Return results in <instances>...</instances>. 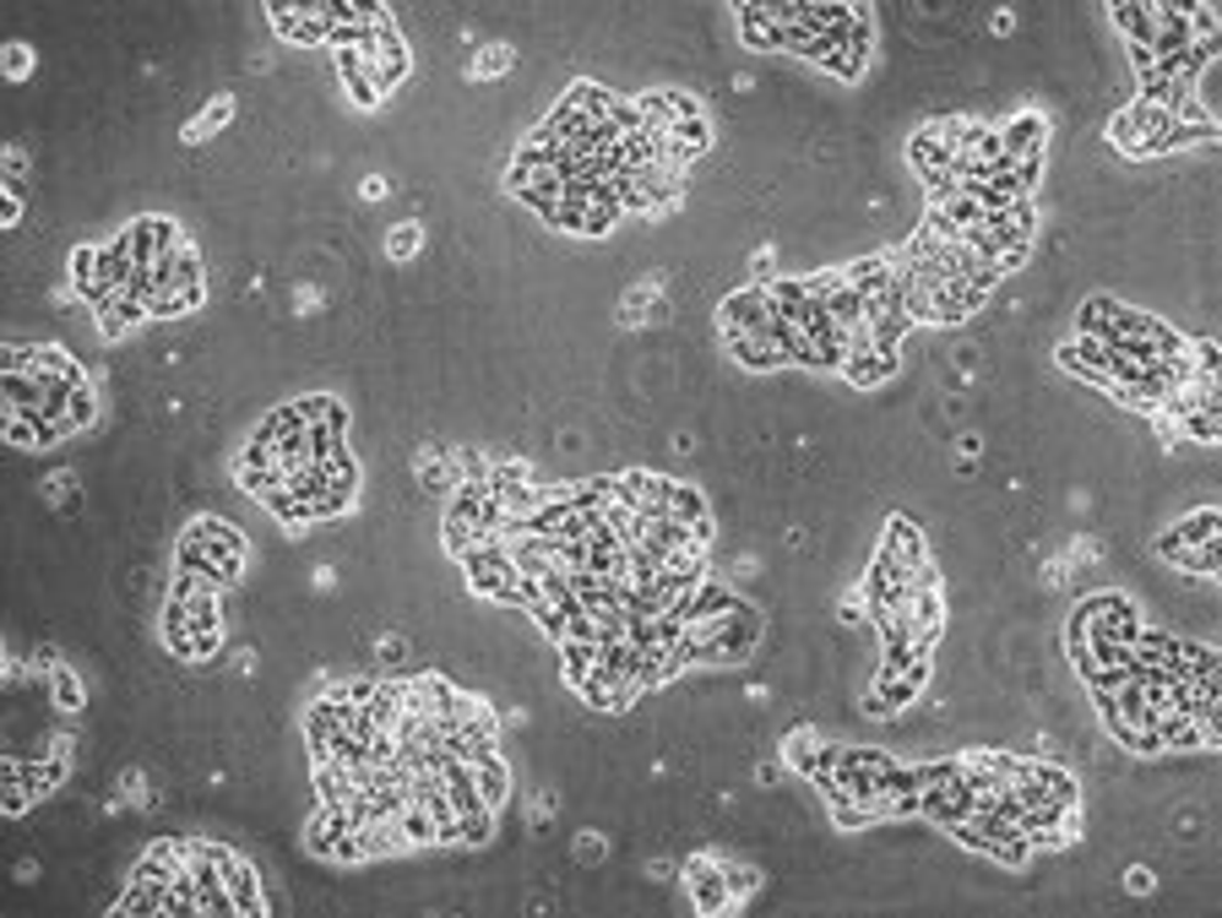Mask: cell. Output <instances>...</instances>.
Segmentation results:
<instances>
[{"mask_svg":"<svg viewBox=\"0 0 1222 918\" xmlns=\"http://www.w3.org/2000/svg\"><path fill=\"white\" fill-rule=\"evenodd\" d=\"M120 245L131 251V262L137 267H158L163 256H174L185 240H179V229L168 223V218H137L126 234H120Z\"/></svg>","mask_w":1222,"mask_h":918,"instance_id":"6da1fadb","label":"cell"},{"mask_svg":"<svg viewBox=\"0 0 1222 918\" xmlns=\"http://www.w3.org/2000/svg\"><path fill=\"white\" fill-rule=\"evenodd\" d=\"M364 55H370V71H375V88H381V93H392V88L408 77V49H403V38H397V27H392L386 16L370 27Z\"/></svg>","mask_w":1222,"mask_h":918,"instance_id":"7a4b0ae2","label":"cell"},{"mask_svg":"<svg viewBox=\"0 0 1222 918\" xmlns=\"http://www.w3.org/2000/svg\"><path fill=\"white\" fill-rule=\"evenodd\" d=\"M1174 115L1168 109H1157V104H1136V109H1125V115H1114V126H1108V137H1114V148L1119 153H1147V142L1168 126Z\"/></svg>","mask_w":1222,"mask_h":918,"instance_id":"3957f363","label":"cell"},{"mask_svg":"<svg viewBox=\"0 0 1222 918\" xmlns=\"http://www.w3.org/2000/svg\"><path fill=\"white\" fill-rule=\"evenodd\" d=\"M685 892H690V903H696L701 914H723V908L734 903L718 859H690V870H685Z\"/></svg>","mask_w":1222,"mask_h":918,"instance_id":"277c9868","label":"cell"},{"mask_svg":"<svg viewBox=\"0 0 1222 918\" xmlns=\"http://www.w3.org/2000/svg\"><path fill=\"white\" fill-rule=\"evenodd\" d=\"M756 630H761V614L734 604V609L718 619V663H740L756 647Z\"/></svg>","mask_w":1222,"mask_h":918,"instance_id":"5b68a950","label":"cell"},{"mask_svg":"<svg viewBox=\"0 0 1222 918\" xmlns=\"http://www.w3.org/2000/svg\"><path fill=\"white\" fill-rule=\"evenodd\" d=\"M267 16H272V22H278V33H283V38H294V44H321V38L331 33L326 5H267Z\"/></svg>","mask_w":1222,"mask_h":918,"instance_id":"8992f818","label":"cell"},{"mask_svg":"<svg viewBox=\"0 0 1222 918\" xmlns=\"http://www.w3.org/2000/svg\"><path fill=\"white\" fill-rule=\"evenodd\" d=\"M777 315H771V300L766 289H734L723 300V332H766Z\"/></svg>","mask_w":1222,"mask_h":918,"instance_id":"52a82bcc","label":"cell"},{"mask_svg":"<svg viewBox=\"0 0 1222 918\" xmlns=\"http://www.w3.org/2000/svg\"><path fill=\"white\" fill-rule=\"evenodd\" d=\"M729 353L745 364V370H788V353L771 332H729Z\"/></svg>","mask_w":1222,"mask_h":918,"instance_id":"ba28073f","label":"cell"},{"mask_svg":"<svg viewBox=\"0 0 1222 918\" xmlns=\"http://www.w3.org/2000/svg\"><path fill=\"white\" fill-rule=\"evenodd\" d=\"M1218 506H1201V511H1196V516H1190V522H1179V527H1168V533H1163V538H1157V555H1163V560H1174V555H1179V549H1190V544H1207V538H1218Z\"/></svg>","mask_w":1222,"mask_h":918,"instance_id":"9c48e42d","label":"cell"},{"mask_svg":"<svg viewBox=\"0 0 1222 918\" xmlns=\"http://www.w3.org/2000/svg\"><path fill=\"white\" fill-rule=\"evenodd\" d=\"M337 71H342V88L353 93V104H359V109H370V104L381 98V88H375V71H370V55H364V49H337Z\"/></svg>","mask_w":1222,"mask_h":918,"instance_id":"30bf717a","label":"cell"},{"mask_svg":"<svg viewBox=\"0 0 1222 918\" xmlns=\"http://www.w3.org/2000/svg\"><path fill=\"white\" fill-rule=\"evenodd\" d=\"M842 375L853 386H881L886 375H897V353L892 348H870V353H848L842 359Z\"/></svg>","mask_w":1222,"mask_h":918,"instance_id":"8fae6325","label":"cell"},{"mask_svg":"<svg viewBox=\"0 0 1222 918\" xmlns=\"http://www.w3.org/2000/svg\"><path fill=\"white\" fill-rule=\"evenodd\" d=\"M668 516L674 522H685L701 544L712 538V516H707V500H701V489H690V484H674V495H668Z\"/></svg>","mask_w":1222,"mask_h":918,"instance_id":"7c38bea8","label":"cell"},{"mask_svg":"<svg viewBox=\"0 0 1222 918\" xmlns=\"http://www.w3.org/2000/svg\"><path fill=\"white\" fill-rule=\"evenodd\" d=\"M223 881H229V897H234V914H267V903H261V875H256V870H251L245 859H229Z\"/></svg>","mask_w":1222,"mask_h":918,"instance_id":"4fadbf2b","label":"cell"},{"mask_svg":"<svg viewBox=\"0 0 1222 918\" xmlns=\"http://www.w3.org/2000/svg\"><path fill=\"white\" fill-rule=\"evenodd\" d=\"M1044 137H1049V126L1038 115H1022L1016 126L1000 131V148H1005V158H1033V153H1044Z\"/></svg>","mask_w":1222,"mask_h":918,"instance_id":"5bb4252c","label":"cell"},{"mask_svg":"<svg viewBox=\"0 0 1222 918\" xmlns=\"http://www.w3.org/2000/svg\"><path fill=\"white\" fill-rule=\"evenodd\" d=\"M473 782H478V793H484V804L489 810H500L505 804V793H511V771L500 756H484V762H473Z\"/></svg>","mask_w":1222,"mask_h":918,"instance_id":"9a60e30c","label":"cell"},{"mask_svg":"<svg viewBox=\"0 0 1222 918\" xmlns=\"http://www.w3.org/2000/svg\"><path fill=\"white\" fill-rule=\"evenodd\" d=\"M740 22H745V38L756 49H782V27H777L771 5H740Z\"/></svg>","mask_w":1222,"mask_h":918,"instance_id":"2e32d148","label":"cell"},{"mask_svg":"<svg viewBox=\"0 0 1222 918\" xmlns=\"http://www.w3.org/2000/svg\"><path fill=\"white\" fill-rule=\"evenodd\" d=\"M1114 310H1119V300H1108V294L1086 300V305H1081V315H1075L1081 337H1092V342H1108V337H1114Z\"/></svg>","mask_w":1222,"mask_h":918,"instance_id":"e0dca14e","label":"cell"},{"mask_svg":"<svg viewBox=\"0 0 1222 918\" xmlns=\"http://www.w3.org/2000/svg\"><path fill=\"white\" fill-rule=\"evenodd\" d=\"M1114 22L1130 33V44H1147V49H1152V38H1157V11H1152V5H1130V0H1119V5H1114Z\"/></svg>","mask_w":1222,"mask_h":918,"instance_id":"ac0fdd59","label":"cell"},{"mask_svg":"<svg viewBox=\"0 0 1222 918\" xmlns=\"http://www.w3.org/2000/svg\"><path fill=\"white\" fill-rule=\"evenodd\" d=\"M142 315H148V305H142L137 294H120L115 305L98 315V326H104V337H120V332H126V326H137Z\"/></svg>","mask_w":1222,"mask_h":918,"instance_id":"d6986e66","label":"cell"},{"mask_svg":"<svg viewBox=\"0 0 1222 918\" xmlns=\"http://www.w3.org/2000/svg\"><path fill=\"white\" fill-rule=\"evenodd\" d=\"M1174 566H1185V571H1201V577H1218V571H1222V544H1218V538H1207V544H1190V549H1179V555H1174Z\"/></svg>","mask_w":1222,"mask_h":918,"instance_id":"ffe728a7","label":"cell"},{"mask_svg":"<svg viewBox=\"0 0 1222 918\" xmlns=\"http://www.w3.org/2000/svg\"><path fill=\"white\" fill-rule=\"evenodd\" d=\"M267 511H272V516H278L283 527H305L310 516H315V511H310V506L300 500V495H294V489H272V495H267Z\"/></svg>","mask_w":1222,"mask_h":918,"instance_id":"44dd1931","label":"cell"},{"mask_svg":"<svg viewBox=\"0 0 1222 918\" xmlns=\"http://www.w3.org/2000/svg\"><path fill=\"white\" fill-rule=\"evenodd\" d=\"M593 663H598V641H577V636H566V679L582 685V679L593 674Z\"/></svg>","mask_w":1222,"mask_h":918,"instance_id":"7402d4cb","label":"cell"},{"mask_svg":"<svg viewBox=\"0 0 1222 918\" xmlns=\"http://www.w3.org/2000/svg\"><path fill=\"white\" fill-rule=\"evenodd\" d=\"M98 419V397H93V386H77L71 392V408H66V435L71 430H88Z\"/></svg>","mask_w":1222,"mask_h":918,"instance_id":"603a6c76","label":"cell"},{"mask_svg":"<svg viewBox=\"0 0 1222 918\" xmlns=\"http://www.w3.org/2000/svg\"><path fill=\"white\" fill-rule=\"evenodd\" d=\"M55 701H60L66 712H77V707H82V679H77L71 669H60V674H55Z\"/></svg>","mask_w":1222,"mask_h":918,"instance_id":"cb8c5ba5","label":"cell"},{"mask_svg":"<svg viewBox=\"0 0 1222 918\" xmlns=\"http://www.w3.org/2000/svg\"><path fill=\"white\" fill-rule=\"evenodd\" d=\"M489 832H494L489 810H473V815H462V848H478V843H484Z\"/></svg>","mask_w":1222,"mask_h":918,"instance_id":"d4e9b609","label":"cell"},{"mask_svg":"<svg viewBox=\"0 0 1222 918\" xmlns=\"http://www.w3.org/2000/svg\"><path fill=\"white\" fill-rule=\"evenodd\" d=\"M723 881H729V897H750V892H756V870L723 864Z\"/></svg>","mask_w":1222,"mask_h":918,"instance_id":"484cf974","label":"cell"},{"mask_svg":"<svg viewBox=\"0 0 1222 918\" xmlns=\"http://www.w3.org/2000/svg\"><path fill=\"white\" fill-rule=\"evenodd\" d=\"M577 859H582V864H598V859H604V837H582V843H577Z\"/></svg>","mask_w":1222,"mask_h":918,"instance_id":"4316f807","label":"cell"},{"mask_svg":"<svg viewBox=\"0 0 1222 918\" xmlns=\"http://www.w3.org/2000/svg\"><path fill=\"white\" fill-rule=\"evenodd\" d=\"M414 240H419V234H414V229H403V234H392V251H397V256H408V251H414Z\"/></svg>","mask_w":1222,"mask_h":918,"instance_id":"83f0119b","label":"cell"},{"mask_svg":"<svg viewBox=\"0 0 1222 918\" xmlns=\"http://www.w3.org/2000/svg\"><path fill=\"white\" fill-rule=\"evenodd\" d=\"M1125 886H1130V892H1152V875H1147V870H1130Z\"/></svg>","mask_w":1222,"mask_h":918,"instance_id":"f1b7e54d","label":"cell"},{"mask_svg":"<svg viewBox=\"0 0 1222 918\" xmlns=\"http://www.w3.org/2000/svg\"><path fill=\"white\" fill-rule=\"evenodd\" d=\"M5 60H11V77H27V49H11Z\"/></svg>","mask_w":1222,"mask_h":918,"instance_id":"f546056e","label":"cell"}]
</instances>
